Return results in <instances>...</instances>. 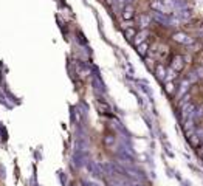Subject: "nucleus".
<instances>
[{
    "label": "nucleus",
    "instance_id": "nucleus-9",
    "mask_svg": "<svg viewBox=\"0 0 203 186\" xmlns=\"http://www.w3.org/2000/svg\"><path fill=\"white\" fill-rule=\"evenodd\" d=\"M198 154H200V155H202V154H203V144H202V146H200V149H198Z\"/></svg>",
    "mask_w": 203,
    "mask_h": 186
},
{
    "label": "nucleus",
    "instance_id": "nucleus-8",
    "mask_svg": "<svg viewBox=\"0 0 203 186\" xmlns=\"http://www.w3.org/2000/svg\"><path fill=\"white\" fill-rule=\"evenodd\" d=\"M166 92L169 95L174 93V82H166Z\"/></svg>",
    "mask_w": 203,
    "mask_h": 186
},
{
    "label": "nucleus",
    "instance_id": "nucleus-2",
    "mask_svg": "<svg viewBox=\"0 0 203 186\" xmlns=\"http://www.w3.org/2000/svg\"><path fill=\"white\" fill-rule=\"evenodd\" d=\"M147 34H149L147 30H141L139 33H137V36L133 37V45H135V47H138L139 44L146 42V36H147Z\"/></svg>",
    "mask_w": 203,
    "mask_h": 186
},
{
    "label": "nucleus",
    "instance_id": "nucleus-10",
    "mask_svg": "<svg viewBox=\"0 0 203 186\" xmlns=\"http://www.w3.org/2000/svg\"><path fill=\"white\" fill-rule=\"evenodd\" d=\"M202 158H203V154H202Z\"/></svg>",
    "mask_w": 203,
    "mask_h": 186
},
{
    "label": "nucleus",
    "instance_id": "nucleus-1",
    "mask_svg": "<svg viewBox=\"0 0 203 186\" xmlns=\"http://www.w3.org/2000/svg\"><path fill=\"white\" fill-rule=\"evenodd\" d=\"M183 67H184V59H183V56L177 54V56H174L172 59H171V68H172L175 73L182 71Z\"/></svg>",
    "mask_w": 203,
    "mask_h": 186
},
{
    "label": "nucleus",
    "instance_id": "nucleus-6",
    "mask_svg": "<svg viewBox=\"0 0 203 186\" xmlns=\"http://www.w3.org/2000/svg\"><path fill=\"white\" fill-rule=\"evenodd\" d=\"M98 109L101 110V113H110V112H112L110 107L107 106L106 102H98Z\"/></svg>",
    "mask_w": 203,
    "mask_h": 186
},
{
    "label": "nucleus",
    "instance_id": "nucleus-5",
    "mask_svg": "<svg viewBox=\"0 0 203 186\" xmlns=\"http://www.w3.org/2000/svg\"><path fill=\"white\" fill-rule=\"evenodd\" d=\"M124 34H126V37L127 39H130V40H133V37L137 36V31H135L132 26H127V30L124 31Z\"/></svg>",
    "mask_w": 203,
    "mask_h": 186
},
{
    "label": "nucleus",
    "instance_id": "nucleus-7",
    "mask_svg": "<svg viewBox=\"0 0 203 186\" xmlns=\"http://www.w3.org/2000/svg\"><path fill=\"white\" fill-rule=\"evenodd\" d=\"M155 73L158 75V78H163V76H164V65H163V64H158V65H157Z\"/></svg>",
    "mask_w": 203,
    "mask_h": 186
},
{
    "label": "nucleus",
    "instance_id": "nucleus-4",
    "mask_svg": "<svg viewBox=\"0 0 203 186\" xmlns=\"http://www.w3.org/2000/svg\"><path fill=\"white\" fill-rule=\"evenodd\" d=\"M147 50H149V42H143V44H139L138 47H137L138 54H139V56H143V57H146Z\"/></svg>",
    "mask_w": 203,
    "mask_h": 186
},
{
    "label": "nucleus",
    "instance_id": "nucleus-3",
    "mask_svg": "<svg viewBox=\"0 0 203 186\" xmlns=\"http://www.w3.org/2000/svg\"><path fill=\"white\" fill-rule=\"evenodd\" d=\"M133 17H135V10H133L130 5L126 6V8H124V12H123V19H124V20H132Z\"/></svg>",
    "mask_w": 203,
    "mask_h": 186
}]
</instances>
